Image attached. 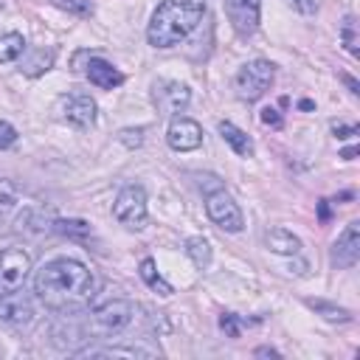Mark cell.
I'll return each instance as SVG.
<instances>
[{"label": "cell", "instance_id": "cell-34", "mask_svg": "<svg viewBox=\"0 0 360 360\" xmlns=\"http://www.w3.org/2000/svg\"><path fill=\"white\" fill-rule=\"evenodd\" d=\"M340 79H343V82H346V87H349V90H352V93H354V96H357V93H360V84H357V82H354V79H352V76H349V73H343V76H340Z\"/></svg>", "mask_w": 360, "mask_h": 360}, {"label": "cell", "instance_id": "cell-16", "mask_svg": "<svg viewBox=\"0 0 360 360\" xmlns=\"http://www.w3.org/2000/svg\"><path fill=\"white\" fill-rule=\"evenodd\" d=\"M219 135H222V141L236 152V155H242V158H250L253 155V141L248 138V132H242L239 127H233L231 121H219Z\"/></svg>", "mask_w": 360, "mask_h": 360}, {"label": "cell", "instance_id": "cell-26", "mask_svg": "<svg viewBox=\"0 0 360 360\" xmlns=\"http://www.w3.org/2000/svg\"><path fill=\"white\" fill-rule=\"evenodd\" d=\"M84 354H87V357H143L146 352H141V349H118V346H112V349H87Z\"/></svg>", "mask_w": 360, "mask_h": 360}, {"label": "cell", "instance_id": "cell-33", "mask_svg": "<svg viewBox=\"0 0 360 360\" xmlns=\"http://www.w3.org/2000/svg\"><path fill=\"white\" fill-rule=\"evenodd\" d=\"M318 217H321V222H329V200L318 202Z\"/></svg>", "mask_w": 360, "mask_h": 360}, {"label": "cell", "instance_id": "cell-12", "mask_svg": "<svg viewBox=\"0 0 360 360\" xmlns=\"http://www.w3.org/2000/svg\"><path fill=\"white\" fill-rule=\"evenodd\" d=\"M0 321L8 323V326H28L34 321V304L28 295H22L20 290L17 292H8V295H0Z\"/></svg>", "mask_w": 360, "mask_h": 360}, {"label": "cell", "instance_id": "cell-20", "mask_svg": "<svg viewBox=\"0 0 360 360\" xmlns=\"http://www.w3.org/2000/svg\"><path fill=\"white\" fill-rule=\"evenodd\" d=\"M340 39L346 45V51L352 56H360V31H357V20L352 14L343 17V25H340Z\"/></svg>", "mask_w": 360, "mask_h": 360}, {"label": "cell", "instance_id": "cell-27", "mask_svg": "<svg viewBox=\"0 0 360 360\" xmlns=\"http://www.w3.org/2000/svg\"><path fill=\"white\" fill-rule=\"evenodd\" d=\"M242 323H245V321H239L233 312H222V315H219V326H222V332H225L228 338H239Z\"/></svg>", "mask_w": 360, "mask_h": 360}, {"label": "cell", "instance_id": "cell-3", "mask_svg": "<svg viewBox=\"0 0 360 360\" xmlns=\"http://www.w3.org/2000/svg\"><path fill=\"white\" fill-rule=\"evenodd\" d=\"M135 304L127 298H112L101 307H96L87 315V332L93 338H115L135 321Z\"/></svg>", "mask_w": 360, "mask_h": 360}, {"label": "cell", "instance_id": "cell-7", "mask_svg": "<svg viewBox=\"0 0 360 360\" xmlns=\"http://www.w3.org/2000/svg\"><path fill=\"white\" fill-rule=\"evenodd\" d=\"M31 273V256L22 248H8L0 253V295L22 290Z\"/></svg>", "mask_w": 360, "mask_h": 360}, {"label": "cell", "instance_id": "cell-25", "mask_svg": "<svg viewBox=\"0 0 360 360\" xmlns=\"http://www.w3.org/2000/svg\"><path fill=\"white\" fill-rule=\"evenodd\" d=\"M51 62H53V56H51L48 51H37V53H34V59L22 65V73H28V76H37V73L48 70V68H51Z\"/></svg>", "mask_w": 360, "mask_h": 360}, {"label": "cell", "instance_id": "cell-1", "mask_svg": "<svg viewBox=\"0 0 360 360\" xmlns=\"http://www.w3.org/2000/svg\"><path fill=\"white\" fill-rule=\"evenodd\" d=\"M34 292H37V298L48 309L68 312V309L84 307L93 298L96 278H93V273L82 262L62 256V259L45 262L37 270V276H34Z\"/></svg>", "mask_w": 360, "mask_h": 360}, {"label": "cell", "instance_id": "cell-28", "mask_svg": "<svg viewBox=\"0 0 360 360\" xmlns=\"http://www.w3.org/2000/svg\"><path fill=\"white\" fill-rule=\"evenodd\" d=\"M118 141H121L124 146H129V149L141 146V143H143V127H138V129H121V132H118Z\"/></svg>", "mask_w": 360, "mask_h": 360}, {"label": "cell", "instance_id": "cell-9", "mask_svg": "<svg viewBox=\"0 0 360 360\" xmlns=\"http://www.w3.org/2000/svg\"><path fill=\"white\" fill-rule=\"evenodd\" d=\"M166 143L174 152H191V149H197L202 143V127L194 118L174 115L169 121V129H166Z\"/></svg>", "mask_w": 360, "mask_h": 360}, {"label": "cell", "instance_id": "cell-31", "mask_svg": "<svg viewBox=\"0 0 360 360\" xmlns=\"http://www.w3.org/2000/svg\"><path fill=\"white\" fill-rule=\"evenodd\" d=\"M287 3L301 14H315L318 11V0H287Z\"/></svg>", "mask_w": 360, "mask_h": 360}, {"label": "cell", "instance_id": "cell-24", "mask_svg": "<svg viewBox=\"0 0 360 360\" xmlns=\"http://www.w3.org/2000/svg\"><path fill=\"white\" fill-rule=\"evenodd\" d=\"M14 208H17V191L11 188V183L0 180V219L8 217Z\"/></svg>", "mask_w": 360, "mask_h": 360}, {"label": "cell", "instance_id": "cell-22", "mask_svg": "<svg viewBox=\"0 0 360 360\" xmlns=\"http://www.w3.org/2000/svg\"><path fill=\"white\" fill-rule=\"evenodd\" d=\"M53 228L65 236H73V239H87L90 236V225L84 219H59V222H53Z\"/></svg>", "mask_w": 360, "mask_h": 360}, {"label": "cell", "instance_id": "cell-6", "mask_svg": "<svg viewBox=\"0 0 360 360\" xmlns=\"http://www.w3.org/2000/svg\"><path fill=\"white\" fill-rule=\"evenodd\" d=\"M205 214H208V219H211L217 228H222V231H228V233H239V231L245 228V217H242L239 205H236L233 197H231L228 191H222V188H217V191H211V194L205 197Z\"/></svg>", "mask_w": 360, "mask_h": 360}, {"label": "cell", "instance_id": "cell-15", "mask_svg": "<svg viewBox=\"0 0 360 360\" xmlns=\"http://www.w3.org/2000/svg\"><path fill=\"white\" fill-rule=\"evenodd\" d=\"M264 242H267V248H270L273 253H278V256H295V253H301V239H298L292 231H287V228H273V231H267Z\"/></svg>", "mask_w": 360, "mask_h": 360}, {"label": "cell", "instance_id": "cell-30", "mask_svg": "<svg viewBox=\"0 0 360 360\" xmlns=\"http://www.w3.org/2000/svg\"><path fill=\"white\" fill-rule=\"evenodd\" d=\"M262 124H267V127L278 129V127H281V115H278V110H273V107H264V110H262Z\"/></svg>", "mask_w": 360, "mask_h": 360}, {"label": "cell", "instance_id": "cell-32", "mask_svg": "<svg viewBox=\"0 0 360 360\" xmlns=\"http://www.w3.org/2000/svg\"><path fill=\"white\" fill-rule=\"evenodd\" d=\"M360 129H357V124H335L332 127V135L335 138H352V135H357Z\"/></svg>", "mask_w": 360, "mask_h": 360}, {"label": "cell", "instance_id": "cell-13", "mask_svg": "<svg viewBox=\"0 0 360 360\" xmlns=\"http://www.w3.org/2000/svg\"><path fill=\"white\" fill-rule=\"evenodd\" d=\"M62 115L65 121H70L73 127H93L96 124V101L84 93H73V96H65L62 98Z\"/></svg>", "mask_w": 360, "mask_h": 360}, {"label": "cell", "instance_id": "cell-17", "mask_svg": "<svg viewBox=\"0 0 360 360\" xmlns=\"http://www.w3.org/2000/svg\"><path fill=\"white\" fill-rule=\"evenodd\" d=\"M186 253H188V259H191L200 270H208V267H211L214 250H211V242H208L205 236H188V239H186Z\"/></svg>", "mask_w": 360, "mask_h": 360}, {"label": "cell", "instance_id": "cell-19", "mask_svg": "<svg viewBox=\"0 0 360 360\" xmlns=\"http://www.w3.org/2000/svg\"><path fill=\"white\" fill-rule=\"evenodd\" d=\"M22 51H25L22 34H17V31L0 34V62H14L22 56Z\"/></svg>", "mask_w": 360, "mask_h": 360}, {"label": "cell", "instance_id": "cell-21", "mask_svg": "<svg viewBox=\"0 0 360 360\" xmlns=\"http://www.w3.org/2000/svg\"><path fill=\"white\" fill-rule=\"evenodd\" d=\"M307 307L315 309V312H321V315H323L326 321H332V323H349V321H352V312H349V309L335 307V304H329V301H307Z\"/></svg>", "mask_w": 360, "mask_h": 360}, {"label": "cell", "instance_id": "cell-14", "mask_svg": "<svg viewBox=\"0 0 360 360\" xmlns=\"http://www.w3.org/2000/svg\"><path fill=\"white\" fill-rule=\"evenodd\" d=\"M84 76H87L90 84H96L98 90H112V87H118V84L124 82V73H121L112 62H107V59H101V56H90V62L84 65Z\"/></svg>", "mask_w": 360, "mask_h": 360}, {"label": "cell", "instance_id": "cell-36", "mask_svg": "<svg viewBox=\"0 0 360 360\" xmlns=\"http://www.w3.org/2000/svg\"><path fill=\"white\" fill-rule=\"evenodd\" d=\"M0 8H3V0H0Z\"/></svg>", "mask_w": 360, "mask_h": 360}, {"label": "cell", "instance_id": "cell-8", "mask_svg": "<svg viewBox=\"0 0 360 360\" xmlns=\"http://www.w3.org/2000/svg\"><path fill=\"white\" fill-rule=\"evenodd\" d=\"M152 98H155L158 110H163L166 115H177L180 110L188 107V101H191V90H188L183 82L163 79V82H155V87H152Z\"/></svg>", "mask_w": 360, "mask_h": 360}, {"label": "cell", "instance_id": "cell-4", "mask_svg": "<svg viewBox=\"0 0 360 360\" xmlns=\"http://www.w3.org/2000/svg\"><path fill=\"white\" fill-rule=\"evenodd\" d=\"M273 76H276L273 62H267V59L245 62V65L236 70V76H233L236 98H242V101H248V104H250V101H259V98L270 90Z\"/></svg>", "mask_w": 360, "mask_h": 360}, {"label": "cell", "instance_id": "cell-35", "mask_svg": "<svg viewBox=\"0 0 360 360\" xmlns=\"http://www.w3.org/2000/svg\"><path fill=\"white\" fill-rule=\"evenodd\" d=\"M256 357H278V352L270 349V346H259V349H256Z\"/></svg>", "mask_w": 360, "mask_h": 360}, {"label": "cell", "instance_id": "cell-10", "mask_svg": "<svg viewBox=\"0 0 360 360\" xmlns=\"http://www.w3.org/2000/svg\"><path fill=\"white\" fill-rule=\"evenodd\" d=\"M222 6L236 34L248 37L259 28V11H262L259 0H222Z\"/></svg>", "mask_w": 360, "mask_h": 360}, {"label": "cell", "instance_id": "cell-29", "mask_svg": "<svg viewBox=\"0 0 360 360\" xmlns=\"http://www.w3.org/2000/svg\"><path fill=\"white\" fill-rule=\"evenodd\" d=\"M14 141H17V129H14L8 121H0V149L11 146Z\"/></svg>", "mask_w": 360, "mask_h": 360}, {"label": "cell", "instance_id": "cell-2", "mask_svg": "<svg viewBox=\"0 0 360 360\" xmlns=\"http://www.w3.org/2000/svg\"><path fill=\"white\" fill-rule=\"evenodd\" d=\"M205 0H163L149 20L146 39L152 48H174L180 45L202 20Z\"/></svg>", "mask_w": 360, "mask_h": 360}, {"label": "cell", "instance_id": "cell-5", "mask_svg": "<svg viewBox=\"0 0 360 360\" xmlns=\"http://www.w3.org/2000/svg\"><path fill=\"white\" fill-rule=\"evenodd\" d=\"M112 217L132 228V231H141L146 225V191L138 186V183H129L118 191L115 202H112Z\"/></svg>", "mask_w": 360, "mask_h": 360}, {"label": "cell", "instance_id": "cell-11", "mask_svg": "<svg viewBox=\"0 0 360 360\" xmlns=\"http://www.w3.org/2000/svg\"><path fill=\"white\" fill-rule=\"evenodd\" d=\"M360 259V222H349L346 231L338 236L335 248H332V264L346 270V267H354Z\"/></svg>", "mask_w": 360, "mask_h": 360}, {"label": "cell", "instance_id": "cell-18", "mask_svg": "<svg viewBox=\"0 0 360 360\" xmlns=\"http://www.w3.org/2000/svg\"><path fill=\"white\" fill-rule=\"evenodd\" d=\"M138 273H141V278L146 281V287L149 290H155L158 295H172L174 290H172V284L169 281H163V276L155 270V262L152 259H143L141 262V267H138Z\"/></svg>", "mask_w": 360, "mask_h": 360}, {"label": "cell", "instance_id": "cell-23", "mask_svg": "<svg viewBox=\"0 0 360 360\" xmlns=\"http://www.w3.org/2000/svg\"><path fill=\"white\" fill-rule=\"evenodd\" d=\"M53 6L68 11V14H76V17H90L93 14V3L90 0H53Z\"/></svg>", "mask_w": 360, "mask_h": 360}]
</instances>
